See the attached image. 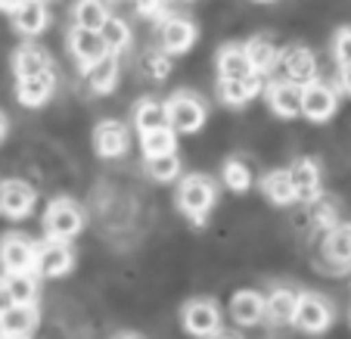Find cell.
Wrapping results in <instances>:
<instances>
[{
  "label": "cell",
  "instance_id": "6da1fadb",
  "mask_svg": "<svg viewBox=\"0 0 351 339\" xmlns=\"http://www.w3.org/2000/svg\"><path fill=\"white\" fill-rule=\"evenodd\" d=\"M218 202V184L208 174H186L178 187V209L193 221V224H206L208 212Z\"/></svg>",
  "mask_w": 351,
  "mask_h": 339
},
{
  "label": "cell",
  "instance_id": "7a4b0ae2",
  "mask_svg": "<svg viewBox=\"0 0 351 339\" xmlns=\"http://www.w3.org/2000/svg\"><path fill=\"white\" fill-rule=\"evenodd\" d=\"M81 231H84V212H81L78 202L60 196V200H53L50 206H47V212H44V233H47V239L69 243V239H75Z\"/></svg>",
  "mask_w": 351,
  "mask_h": 339
},
{
  "label": "cell",
  "instance_id": "3957f363",
  "mask_svg": "<svg viewBox=\"0 0 351 339\" xmlns=\"http://www.w3.org/2000/svg\"><path fill=\"white\" fill-rule=\"evenodd\" d=\"M165 115H168V128H171L174 134H196L199 128L206 125V103L199 100L196 93L190 91H178L168 97L165 103Z\"/></svg>",
  "mask_w": 351,
  "mask_h": 339
},
{
  "label": "cell",
  "instance_id": "277c9868",
  "mask_svg": "<svg viewBox=\"0 0 351 339\" xmlns=\"http://www.w3.org/2000/svg\"><path fill=\"white\" fill-rule=\"evenodd\" d=\"M336 320V308L326 296L320 293H298V305H295V314H292V324L298 327L302 333L308 336H320L326 333Z\"/></svg>",
  "mask_w": 351,
  "mask_h": 339
},
{
  "label": "cell",
  "instance_id": "5b68a950",
  "mask_svg": "<svg viewBox=\"0 0 351 339\" xmlns=\"http://www.w3.org/2000/svg\"><path fill=\"white\" fill-rule=\"evenodd\" d=\"M199 32H196V22L186 19V16H178V13H168L165 19L159 22V50L165 56H184L193 50L196 44Z\"/></svg>",
  "mask_w": 351,
  "mask_h": 339
},
{
  "label": "cell",
  "instance_id": "8992f818",
  "mask_svg": "<svg viewBox=\"0 0 351 339\" xmlns=\"http://www.w3.org/2000/svg\"><path fill=\"white\" fill-rule=\"evenodd\" d=\"M38 243L25 233H3L0 237V268L3 274H34Z\"/></svg>",
  "mask_w": 351,
  "mask_h": 339
},
{
  "label": "cell",
  "instance_id": "52a82bcc",
  "mask_svg": "<svg viewBox=\"0 0 351 339\" xmlns=\"http://www.w3.org/2000/svg\"><path fill=\"white\" fill-rule=\"evenodd\" d=\"M289 184L295 193V202H317L320 200V187H324V172H320V162L311 156H298L289 168Z\"/></svg>",
  "mask_w": 351,
  "mask_h": 339
},
{
  "label": "cell",
  "instance_id": "ba28073f",
  "mask_svg": "<svg viewBox=\"0 0 351 339\" xmlns=\"http://www.w3.org/2000/svg\"><path fill=\"white\" fill-rule=\"evenodd\" d=\"M180 320H184V330L190 333V336H199V339H208L215 336V333L221 330V308L215 299H193L184 305V312H180Z\"/></svg>",
  "mask_w": 351,
  "mask_h": 339
},
{
  "label": "cell",
  "instance_id": "9c48e42d",
  "mask_svg": "<svg viewBox=\"0 0 351 339\" xmlns=\"http://www.w3.org/2000/svg\"><path fill=\"white\" fill-rule=\"evenodd\" d=\"M339 109V91L330 81H311L302 87V115L308 121H330Z\"/></svg>",
  "mask_w": 351,
  "mask_h": 339
},
{
  "label": "cell",
  "instance_id": "30bf717a",
  "mask_svg": "<svg viewBox=\"0 0 351 339\" xmlns=\"http://www.w3.org/2000/svg\"><path fill=\"white\" fill-rule=\"evenodd\" d=\"M75 268V253L69 243H60V239H44L38 243V255H34V274L40 277H66Z\"/></svg>",
  "mask_w": 351,
  "mask_h": 339
},
{
  "label": "cell",
  "instance_id": "8fae6325",
  "mask_svg": "<svg viewBox=\"0 0 351 339\" xmlns=\"http://www.w3.org/2000/svg\"><path fill=\"white\" fill-rule=\"evenodd\" d=\"M280 69H283V81L295 87H308L311 81H317V56L308 47L295 44L289 50H280Z\"/></svg>",
  "mask_w": 351,
  "mask_h": 339
},
{
  "label": "cell",
  "instance_id": "7c38bea8",
  "mask_svg": "<svg viewBox=\"0 0 351 339\" xmlns=\"http://www.w3.org/2000/svg\"><path fill=\"white\" fill-rule=\"evenodd\" d=\"M34 202H38V193H34V187H28L25 180H19V178L0 180V215H7V218H25V215H32Z\"/></svg>",
  "mask_w": 351,
  "mask_h": 339
},
{
  "label": "cell",
  "instance_id": "4fadbf2b",
  "mask_svg": "<svg viewBox=\"0 0 351 339\" xmlns=\"http://www.w3.org/2000/svg\"><path fill=\"white\" fill-rule=\"evenodd\" d=\"M13 72H16V81H25V78H38V75H47L53 72V60L47 54L40 44H22L16 47L13 54Z\"/></svg>",
  "mask_w": 351,
  "mask_h": 339
},
{
  "label": "cell",
  "instance_id": "5bb4252c",
  "mask_svg": "<svg viewBox=\"0 0 351 339\" xmlns=\"http://www.w3.org/2000/svg\"><path fill=\"white\" fill-rule=\"evenodd\" d=\"M265 97H267L271 113L280 115V119H298L302 115V87L280 78V81L265 84Z\"/></svg>",
  "mask_w": 351,
  "mask_h": 339
},
{
  "label": "cell",
  "instance_id": "9a60e30c",
  "mask_svg": "<svg viewBox=\"0 0 351 339\" xmlns=\"http://www.w3.org/2000/svg\"><path fill=\"white\" fill-rule=\"evenodd\" d=\"M324 255L336 268V274L351 271V221H339L332 231H326Z\"/></svg>",
  "mask_w": 351,
  "mask_h": 339
},
{
  "label": "cell",
  "instance_id": "2e32d148",
  "mask_svg": "<svg viewBox=\"0 0 351 339\" xmlns=\"http://www.w3.org/2000/svg\"><path fill=\"white\" fill-rule=\"evenodd\" d=\"M128 128L121 121H99L93 128V150H97L99 159H119L121 153L128 150Z\"/></svg>",
  "mask_w": 351,
  "mask_h": 339
},
{
  "label": "cell",
  "instance_id": "e0dca14e",
  "mask_svg": "<svg viewBox=\"0 0 351 339\" xmlns=\"http://www.w3.org/2000/svg\"><path fill=\"white\" fill-rule=\"evenodd\" d=\"M258 93H265V78L261 75H249L243 81H218V97L224 106H245V103H252Z\"/></svg>",
  "mask_w": 351,
  "mask_h": 339
},
{
  "label": "cell",
  "instance_id": "ac0fdd59",
  "mask_svg": "<svg viewBox=\"0 0 351 339\" xmlns=\"http://www.w3.org/2000/svg\"><path fill=\"white\" fill-rule=\"evenodd\" d=\"M69 50H72V56L78 60L81 72L84 69H90L93 62H99L103 56H106V47H103V40H99V34L93 32H84V28H69Z\"/></svg>",
  "mask_w": 351,
  "mask_h": 339
},
{
  "label": "cell",
  "instance_id": "d6986e66",
  "mask_svg": "<svg viewBox=\"0 0 351 339\" xmlns=\"http://www.w3.org/2000/svg\"><path fill=\"white\" fill-rule=\"evenodd\" d=\"M243 50H245V60H249L252 72L261 75V78H265L267 72H274L277 62H280V47L274 44L267 34H255L252 40H245L243 44Z\"/></svg>",
  "mask_w": 351,
  "mask_h": 339
},
{
  "label": "cell",
  "instance_id": "ffe728a7",
  "mask_svg": "<svg viewBox=\"0 0 351 339\" xmlns=\"http://www.w3.org/2000/svg\"><path fill=\"white\" fill-rule=\"evenodd\" d=\"M295 305H298V290L292 286H274L271 293L265 296V318L277 327H286L292 324V314H295Z\"/></svg>",
  "mask_w": 351,
  "mask_h": 339
},
{
  "label": "cell",
  "instance_id": "44dd1931",
  "mask_svg": "<svg viewBox=\"0 0 351 339\" xmlns=\"http://www.w3.org/2000/svg\"><path fill=\"white\" fill-rule=\"evenodd\" d=\"M38 320H40L38 305H13L3 318H0L3 339H28L34 330H38Z\"/></svg>",
  "mask_w": 351,
  "mask_h": 339
},
{
  "label": "cell",
  "instance_id": "7402d4cb",
  "mask_svg": "<svg viewBox=\"0 0 351 339\" xmlns=\"http://www.w3.org/2000/svg\"><path fill=\"white\" fill-rule=\"evenodd\" d=\"M10 19H13V28L19 34L38 38V34L47 32V25H50V10H47V3H16Z\"/></svg>",
  "mask_w": 351,
  "mask_h": 339
},
{
  "label": "cell",
  "instance_id": "603a6c76",
  "mask_svg": "<svg viewBox=\"0 0 351 339\" xmlns=\"http://www.w3.org/2000/svg\"><path fill=\"white\" fill-rule=\"evenodd\" d=\"M230 318L239 327H255L265 320V296L258 290H239L230 302Z\"/></svg>",
  "mask_w": 351,
  "mask_h": 339
},
{
  "label": "cell",
  "instance_id": "cb8c5ba5",
  "mask_svg": "<svg viewBox=\"0 0 351 339\" xmlns=\"http://www.w3.org/2000/svg\"><path fill=\"white\" fill-rule=\"evenodd\" d=\"M56 91V75L47 72V75H38V78H25V81H16V100L28 109H38L44 106Z\"/></svg>",
  "mask_w": 351,
  "mask_h": 339
},
{
  "label": "cell",
  "instance_id": "d4e9b609",
  "mask_svg": "<svg viewBox=\"0 0 351 339\" xmlns=\"http://www.w3.org/2000/svg\"><path fill=\"white\" fill-rule=\"evenodd\" d=\"M252 75L243 44H224L218 50V81H243Z\"/></svg>",
  "mask_w": 351,
  "mask_h": 339
},
{
  "label": "cell",
  "instance_id": "484cf974",
  "mask_svg": "<svg viewBox=\"0 0 351 339\" xmlns=\"http://www.w3.org/2000/svg\"><path fill=\"white\" fill-rule=\"evenodd\" d=\"M131 121L134 128L140 131V137L149 131H159V128H168V115H165V103L162 100H153V97H146V100H137L131 109Z\"/></svg>",
  "mask_w": 351,
  "mask_h": 339
},
{
  "label": "cell",
  "instance_id": "4316f807",
  "mask_svg": "<svg viewBox=\"0 0 351 339\" xmlns=\"http://www.w3.org/2000/svg\"><path fill=\"white\" fill-rule=\"evenodd\" d=\"M84 78L93 93H112L115 84H119V56L106 54L99 62H93L90 69H84Z\"/></svg>",
  "mask_w": 351,
  "mask_h": 339
},
{
  "label": "cell",
  "instance_id": "83f0119b",
  "mask_svg": "<svg viewBox=\"0 0 351 339\" xmlns=\"http://www.w3.org/2000/svg\"><path fill=\"white\" fill-rule=\"evenodd\" d=\"M72 13H75V28H84V32H93V34L103 32V25L112 16L106 3H99V0H81V3H75Z\"/></svg>",
  "mask_w": 351,
  "mask_h": 339
},
{
  "label": "cell",
  "instance_id": "f1b7e54d",
  "mask_svg": "<svg viewBox=\"0 0 351 339\" xmlns=\"http://www.w3.org/2000/svg\"><path fill=\"white\" fill-rule=\"evenodd\" d=\"M261 193H265L267 202H274V206H292V202H295V193H292L286 168H274V172H267L265 178H261Z\"/></svg>",
  "mask_w": 351,
  "mask_h": 339
},
{
  "label": "cell",
  "instance_id": "f546056e",
  "mask_svg": "<svg viewBox=\"0 0 351 339\" xmlns=\"http://www.w3.org/2000/svg\"><path fill=\"white\" fill-rule=\"evenodd\" d=\"M13 305H38V274H3Z\"/></svg>",
  "mask_w": 351,
  "mask_h": 339
},
{
  "label": "cell",
  "instance_id": "4dcf8cb0",
  "mask_svg": "<svg viewBox=\"0 0 351 339\" xmlns=\"http://www.w3.org/2000/svg\"><path fill=\"white\" fill-rule=\"evenodd\" d=\"M140 147H143L146 159H159V156H174L178 153V134L171 128H159V131H149L140 137Z\"/></svg>",
  "mask_w": 351,
  "mask_h": 339
},
{
  "label": "cell",
  "instance_id": "1f68e13d",
  "mask_svg": "<svg viewBox=\"0 0 351 339\" xmlns=\"http://www.w3.org/2000/svg\"><path fill=\"white\" fill-rule=\"evenodd\" d=\"M99 40H103V47H106V54L119 56V54H125L128 47H131V28H128L125 19L109 16V22L103 25V32H99Z\"/></svg>",
  "mask_w": 351,
  "mask_h": 339
},
{
  "label": "cell",
  "instance_id": "d6a6232c",
  "mask_svg": "<svg viewBox=\"0 0 351 339\" xmlns=\"http://www.w3.org/2000/svg\"><path fill=\"white\" fill-rule=\"evenodd\" d=\"M221 178H224V184H227V190H233V193H245L249 187H252V168L245 165L243 159H227L224 162V168H221Z\"/></svg>",
  "mask_w": 351,
  "mask_h": 339
},
{
  "label": "cell",
  "instance_id": "836d02e7",
  "mask_svg": "<svg viewBox=\"0 0 351 339\" xmlns=\"http://www.w3.org/2000/svg\"><path fill=\"white\" fill-rule=\"evenodd\" d=\"M146 174L159 184H168V180L180 178V156H159V159H146Z\"/></svg>",
  "mask_w": 351,
  "mask_h": 339
},
{
  "label": "cell",
  "instance_id": "e575fe53",
  "mask_svg": "<svg viewBox=\"0 0 351 339\" xmlns=\"http://www.w3.org/2000/svg\"><path fill=\"white\" fill-rule=\"evenodd\" d=\"M143 72L146 75H153V78H168V72H171V56H165L162 50H146L143 54Z\"/></svg>",
  "mask_w": 351,
  "mask_h": 339
},
{
  "label": "cell",
  "instance_id": "d590c367",
  "mask_svg": "<svg viewBox=\"0 0 351 339\" xmlns=\"http://www.w3.org/2000/svg\"><path fill=\"white\" fill-rule=\"evenodd\" d=\"M332 60L339 62V69L351 66V25L339 28V32L332 34Z\"/></svg>",
  "mask_w": 351,
  "mask_h": 339
},
{
  "label": "cell",
  "instance_id": "8d00e7d4",
  "mask_svg": "<svg viewBox=\"0 0 351 339\" xmlns=\"http://www.w3.org/2000/svg\"><path fill=\"white\" fill-rule=\"evenodd\" d=\"M137 13L140 16H149V19H156V22H162L168 16V7H162V3H140Z\"/></svg>",
  "mask_w": 351,
  "mask_h": 339
},
{
  "label": "cell",
  "instance_id": "74e56055",
  "mask_svg": "<svg viewBox=\"0 0 351 339\" xmlns=\"http://www.w3.org/2000/svg\"><path fill=\"white\" fill-rule=\"evenodd\" d=\"M339 91L348 93V97H351V66L339 69Z\"/></svg>",
  "mask_w": 351,
  "mask_h": 339
},
{
  "label": "cell",
  "instance_id": "f35d334b",
  "mask_svg": "<svg viewBox=\"0 0 351 339\" xmlns=\"http://www.w3.org/2000/svg\"><path fill=\"white\" fill-rule=\"evenodd\" d=\"M13 308V299H10V293H7V286H3V277H0V318Z\"/></svg>",
  "mask_w": 351,
  "mask_h": 339
},
{
  "label": "cell",
  "instance_id": "ab89813d",
  "mask_svg": "<svg viewBox=\"0 0 351 339\" xmlns=\"http://www.w3.org/2000/svg\"><path fill=\"white\" fill-rule=\"evenodd\" d=\"M208 339H243V333H237V330H227V327H221L215 336H208Z\"/></svg>",
  "mask_w": 351,
  "mask_h": 339
},
{
  "label": "cell",
  "instance_id": "60d3db41",
  "mask_svg": "<svg viewBox=\"0 0 351 339\" xmlns=\"http://www.w3.org/2000/svg\"><path fill=\"white\" fill-rule=\"evenodd\" d=\"M112 339H143V336H140V333H128V330H125V333H115Z\"/></svg>",
  "mask_w": 351,
  "mask_h": 339
},
{
  "label": "cell",
  "instance_id": "b9f144b4",
  "mask_svg": "<svg viewBox=\"0 0 351 339\" xmlns=\"http://www.w3.org/2000/svg\"><path fill=\"white\" fill-rule=\"evenodd\" d=\"M3 134H7V115L0 113V140H3Z\"/></svg>",
  "mask_w": 351,
  "mask_h": 339
},
{
  "label": "cell",
  "instance_id": "7bdbcfd3",
  "mask_svg": "<svg viewBox=\"0 0 351 339\" xmlns=\"http://www.w3.org/2000/svg\"><path fill=\"white\" fill-rule=\"evenodd\" d=\"M0 339H3V327H0Z\"/></svg>",
  "mask_w": 351,
  "mask_h": 339
}]
</instances>
